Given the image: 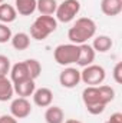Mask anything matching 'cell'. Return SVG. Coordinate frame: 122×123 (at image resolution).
Segmentation results:
<instances>
[{"label":"cell","instance_id":"cell-27","mask_svg":"<svg viewBox=\"0 0 122 123\" xmlns=\"http://www.w3.org/2000/svg\"><path fill=\"white\" fill-rule=\"evenodd\" d=\"M109 123H122V113L119 112H116V113H114V115H111V117H109Z\"/></svg>","mask_w":122,"mask_h":123},{"label":"cell","instance_id":"cell-10","mask_svg":"<svg viewBox=\"0 0 122 123\" xmlns=\"http://www.w3.org/2000/svg\"><path fill=\"white\" fill-rule=\"evenodd\" d=\"M95 56H96V52L93 50L91 44L88 43H83V44H79V57H78V64L81 67H86L93 63L95 60Z\"/></svg>","mask_w":122,"mask_h":123},{"label":"cell","instance_id":"cell-11","mask_svg":"<svg viewBox=\"0 0 122 123\" xmlns=\"http://www.w3.org/2000/svg\"><path fill=\"white\" fill-rule=\"evenodd\" d=\"M26 79H30L26 63L25 62H19L16 64H13V67H10V80L12 83H19L23 82Z\"/></svg>","mask_w":122,"mask_h":123},{"label":"cell","instance_id":"cell-28","mask_svg":"<svg viewBox=\"0 0 122 123\" xmlns=\"http://www.w3.org/2000/svg\"><path fill=\"white\" fill-rule=\"evenodd\" d=\"M63 123H82L81 120H76V119H68L66 122H63Z\"/></svg>","mask_w":122,"mask_h":123},{"label":"cell","instance_id":"cell-2","mask_svg":"<svg viewBox=\"0 0 122 123\" xmlns=\"http://www.w3.org/2000/svg\"><path fill=\"white\" fill-rule=\"evenodd\" d=\"M58 29V20L53 16L40 14L30 26V37L34 40H45Z\"/></svg>","mask_w":122,"mask_h":123},{"label":"cell","instance_id":"cell-29","mask_svg":"<svg viewBox=\"0 0 122 123\" xmlns=\"http://www.w3.org/2000/svg\"><path fill=\"white\" fill-rule=\"evenodd\" d=\"M1 3H4V0H0V4H1Z\"/></svg>","mask_w":122,"mask_h":123},{"label":"cell","instance_id":"cell-30","mask_svg":"<svg viewBox=\"0 0 122 123\" xmlns=\"http://www.w3.org/2000/svg\"><path fill=\"white\" fill-rule=\"evenodd\" d=\"M105 123H109V122H105Z\"/></svg>","mask_w":122,"mask_h":123},{"label":"cell","instance_id":"cell-21","mask_svg":"<svg viewBox=\"0 0 122 123\" xmlns=\"http://www.w3.org/2000/svg\"><path fill=\"white\" fill-rule=\"evenodd\" d=\"M25 63H26V67H27L30 79L36 80L40 76V73H42V64L36 59H27V60H25Z\"/></svg>","mask_w":122,"mask_h":123},{"label":"cell","instance_id":"cell-13","mask_svg":"<svg viewBox=\"0 0 122 123\" xmlns=\"http://www.w3.org/2000/svg\"><path fill=\"white\" fill-rule=\"evenodd\" d=\"M13 89H14V93L19 94V97H29L36 90V85L33 79H26L23 82L13 83Z\"/></svg>","mask_w":122,"mask_h":123},{"label":"cell","instance_id":"cell-18","mask_svg":"<svg viewBox=\"0 0 122 123\" xmlns=\"http://www.w3.org/2000/svg\"><path fill=\"white\" fill-rule=\"evenodd\" d=\"M10 42H12V46L16 50H26L30 46V36L25 31H19V33L12 36Z\"/></svg>","mask_w":122,"mask_h":123},{"label":"cell","instance_id":"cell-12","mask_svg":"<svg viewBox=\"0 0 122 123\" xmlns=\"http://www.w3.org/2000/svg\"><path fill=\"white\" fill-rule=\"evenodd\" d=\"M101 10L105 16H109V17L118 16L122 12V0H102Z\"/></svg>","mask_w":122,"mask_h":123},{"label":"cell","instance_id":"cell-19","mask_svg":"<svg viewBox=\"0 0 122 123\" xmlns=\"http://www.w3.org/2000/svg\"><path fill=\"white\" fill-rule=\"evenodd\" d=\"M112 39L109 36H105V34H101V36H96L93 39V43H92V47L95 52H99V53H106L111 47H112Z\"/></svg>","mask_w":122,"mask_h":123},{"label":"cell","instance_id":"cell-15","mask_svg":"<svg viewBox=\"0 0 122 123\" xmlns=\"http://www.w3.org/2000/svg\"><path fill=\"white\" fill-rule=\"evenodd\" d=\"M17 17V12L14 9V6L7 4V3H1L0 4V22L4 25L13 23Z\"/></svg>","mask_w":122,"mask_h":123},{"label":"cell","instance_id":"cell-7","mask_svg":"<svg viewBox=\"0 0 122 123\" xmlns=\"http://www.w3.org/2000/svg\"><path fill=\"white\" fill-rule=\"evenodd\" d=\"M32 113V105L27 97H16L10 105V115L16 119H25Z\"/></svg>","mask_w":122,"mask_h":123},{"label":"cell","instance_id":"cell-5","mask_svg":"<svg viewBox=\"0 0 122 123\" xmlns=\"http://www.w3.org/2000/svg\"><path fill=\"white\" fill-rule=\"evenodd\" d=\"M79 12H81L79 0H63L61 4H58V9H56L55 14H56L58 22L69 23L78 16Z\"/></svg>","mask_w":122,"mask_h":123},{"label":"cell","instance_id":"cell-26","mask_svg":"<svg viewBox=\"0 0 122 123\" xmlns=\"http://www.w3.org/2000/svg\"><path fill=\"white\" fill-rule=\"evenodd\" d=\"M0 123H17V119L13 117L12 115H1L0 116Z\"/></svg>","mask_w":122,"mask_h":123},{"label":"cell","instance_id":"cell-23","mask_svg":"<svg viewBox=\"0 0 122 123\" xmlns=\"http://www.w3.org/2000/svg\"><path fill=\"white\" fill-rule=\"evenodd\" d=\"M12 30L10 27H7V25L4 23H0V44L3 43H7L10 39H12Z\"/></svg>","mask_w":122,"mask_h":123},{"label":"cell","instance_id":"cell-4","mask_svg":"<svg viewBox=\"0 0 122 123\" xmlns=\"http://www.w3.org/2000/svg\"><path fill=\"white\" fill-rule=\"evenodd\" d=\"M53 57L55 62L61 66H69L72 63H76L79 57V46L73 43L59 44L53 50Z\"/></svg>","mask_w":122,"mask_h":123},{"label":"cell","instance_id":"cell-9","mask_svg":"<svg viewBox=\"0 0 122 123\" xmlns=\"http://www.w3.org/2000/svg\"><path fill=\"white\" fill-rule=\"evenodd\" d=\"M32 96H33L34 105L39 106V107H47V106H50L52 102H53V93H52L50 89H47V87L36 89Z\"/></svg>","mask_w":122,"mask_h":123},{"label":"cell","instance_id":"cell-6","mask_svg":"<svg viewBox=\"0 0 122 123\" xmlns=\"http://www.w3.org/2000/svg\"><path fill=\"white\" fill-rule=\"evenodd\" d=\"M106 77V72L102 66L99 64H89L86 67H83V70L81 72V82H83L88 86H99L103 83Z\"/></svg>","mask_w":122,"mask_h":123},{"label":"cell","instance_id":"cell-16","mask_svg":"<svg viewBox=\"0 0 122 123\" xmlns=\"http://www.w3.org/2000/svg\"><path fill=\"white\" fill-rule=\"evenodd\" d=\"M45 120L46 123H63L65 113L59 106H47L45 112Z\"/></svg>","mask_w":122,"mask_h":123},{"label":"cell","instance_id":"cell-3","mask_svg":"<svg viewBox=\"0 0 122 123\" xmlns=\"http://www.w3.org/2000/svg\"><path fill=\"white\" fill-rule=\"evenodd\" d=\"M82 100L86 106V110L91 115H101V113H103V110L106 107V105L101 99L98 86H88L86 89H83Z\"/></svg>","mask_w":122,"mask_h":123},{"label":"cell","instance_id":"cell-22","mask_svg":"<svg viewBox=\"0 0 122 123\" xmlns=\"http://www.w3.org/2000/svg\"><path fill=\"white\" fill-rule=\"evenodd\" d=\"M99 89V94H101V99L105 105L111 103L114 99H115V90L111 87V86H106V85H102V86H98Z\"/></svg>","mask_w":122,"mask_h":123},{"label":"cell","instance_id":"cell-17","mask_svg":"<svg viewBox=\"0 0 122 123\" xmlns=\"http://www.w3.org/2000/svg\"><path fill=\"white\" fill-rule=\"evenodd\" d=\"M14 9L22 16H30L36 12V0H14Z\"/></svg>","mask_w":122,"mask_h":123},{"label":"cell","instance_id":"cell-8","mask_svg":"<svg viewBox=\"0 0 122 123\" xmlns=\"http://www.w3.org/2000/svg\"><path fill=\"white\" fill-rule=\"evenodd\" d=\"M81 82V72L75 67H66L59 74V83L65 89H73Z\"/></svg>","mask_w":122,"mask_h":123},{"label":"cell","instance_id":"cell-1","mask_svg":"<svg viewBox=\"0 0 122 123\" xmlns=\"http://www.w3.org/2000/svg\"><path fill=\"white\" fill-rule=\"evenodd\" d=\"M96 33V23L89 17H79L68 30V39L73 44H83Z\"/></svg>","mask_w":122,"mask_h":123},{"label":"cell","instance_id":"cell-25","mask_svg":"<svg viewBox=\"0 0 122 123\" xmlns=\"http://www.w3.org/2000/svg\"><path fill=\"white\" fill-rule=\"evenodd\" d=\"M112 76H114V80L121 85L122 83V62H118L114 67V72H112Z\"/></svg>","mask_w":122,"mask_h":123},{"label":"cell","instance_id":"cell-14","mask_svg":"<svg viewBox=\"0 0 122 123\" xmlns=\"http://www.w3.org/2000/svg\"><path fill=\"white\" fill-rule=\"evenodd\" d=\"M13 83L7 76H0V102H7L13 97Z\"/></svg>","mask_w":122,"mask_h":123},{"label":"cell","instance_id":"cell-24","mask_svg":"<svg viewBox=\"0 0 122 123\" xmlns=\"http://www.w3.org/2000/svg\"><path fill=\"white\" fill-rule=\"evenodd\" d=\"M10 72V60L7 56L0 55V76H7Z\"/></svg>","mask_w":122,"mask_h":123},{"label":"cell","instance_id":"cell-20","mask_svg":"<svg viewBox=\"0 0 122 123\" xmlns=\"http://www.w3.org/2000/svg\"><path fill=\"white\" fill-rule=\"evenodd\" d=\"M56 9H58L56 0H36V10H39L40 14L52 16L55 14Z\"/></svg>","mask_w":122,"mask_h":123}]
</instances>
